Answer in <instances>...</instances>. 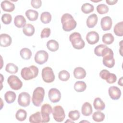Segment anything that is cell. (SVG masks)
Wrapping results in <instances>:
<instances>
[{
  "instance_id": "obj_1",
  "label": "cell",
  "mask_w": 123,
  "mask_h": 123,
  "mask_svg": "<svg viewBox=\"0 0 123 123\" xmlns=\"http://www.w3.org/2000/svg\"><path fill=\"white\" fill-rule=\"evenodd\" d=\"M61 22L62 25V29L66 32L74 29L76 26V22L73 16L68 13L62 15L61 18Z\"/></svg>"
},
{
  "instance_id": "obj_2",
  "label": "cell",
  "mask_w": 123,
  "mask_h": 123,
  "mask_svg": "<svg viewBox=\"0 0 123 123\" xmlns=\"http://www.w3.org/2000/svg\"><path fill=\"white\" fill-rule=\"evenodd\" d=\"M103 57V64L106 67L111 68L114 66L115 60L113 58V52L111 49L107 47L105 48L101 54Z\"/></svg>"
},
{
  "instance_id": "obj_3",
  "label": "cell",
  "mask_w": 123,
  "mask_h": 123,
  "mask_svg": "<svg viewBox=\"0 0 123 123\" xmlns=\"http://www.w3.org/2000/svg\"><path fill=\"white\" fill-rule=\"evenodd\" d=\"M38 74V68L34 65L24 67L21 71L22 77L25 80H29L36 77Z\"/></svg>"
},
{
  "instance_id": "obj_4",
  "label": "cell",
  "mask_w": 123,
  "mask_h": 123,
  "mask_svg": "<svg viewBox=\"0 0 123 123\" xmlns=\"http://www.w3.org/2000/svg\"><path fill=\"white\" fill-rule=\"evenodd\" d=\"M45 90L40 86L36 87L33 91L32 101L33 105L36 107H39L44 100Z\"/></svg>"
},
{
  "instance_id": "obj_5",
  "label": "cell",
  "mask_w": 123,
  "mask_h": 123,
  "mask_svg": "<svg viewBox=\"0 0 123 123\" xmlns=\"http://www.w3.org/2000/svg\"><path fill=\"white\" fill-rule=\"evenodd\" d=\"M69 39L73 47L77 49H80L85 47V43L80 34L78 32H74L69 36Z\"/></svg>"
},
{
  "instance_id": "obj_6",
  "label": "cell",
  "mask_w": 123,
  "mask_h": 123,
  "mask_svg": "<svg viewBox=\"0 0 123 123\" xmlns=\"http://www.w3.org/2000/svg\"><path fill=\"white\" fill-rule=\"evenodd\" d=\"M41 75L43 81L48 83L52 82L55 78L53 71L50 67H44L42 70Z\"/></svg>"
},
{
  "instance_id": "obj_7",
  "label": "cell",
  "mask_w": 123,
  "mask_h": 123,
  "mask_svg": "<svg viewBox=\"0 0 123 123\" xmlns=\"http://www.w3.org/2000/svg\"><path fill=\"white\" fill-rule=\"evenodd\" d=\"M52 115L54 119L58 122H62L65 117V114L63 108L60 105L55 106L52 111Z\"/></svg>"
},
{
  "instance_id": "obj_8",
  "label": "cell",
  "mask_w": 123,
  "mask_h": 123,
  "mask_svg": "<svg viewBox=\"0 0 123 123\" xmlns=\"http://www.w3.org/2000/svg\"><path fill=\"white\" fill-rule=\"evenodd\" d=\"M7 82L10 87L15 90L21 89L23 86L22 82L18 76L15 75H11L9 76L7 79Z\"/></svg>"
},
{
  "instance_id": "obj_9",
  "label": "cell",
  "mask_w": 123,
  "mask_h": 123,
  "mask_svg": "<svg viewBox=\"0 0 123 123\" xmlns=\"http://www.w3.org/2000/svg\"><path fill=\"white\" fill-rule=\"evenodd\" d=\"M52 112L51 105L46 103L43 104L41 108V115L42 123H48L49 121V114Z\"/></svg>"
},
{
  "instance_id": "obj_10",
  "label": "cell",
  "mask_w": 123,
  "mask_h": 123,
  "mask_svg": "<svg viewBox=\"0 0 123 123\" xmlns=\"http://www.w3.org/2000/svg\"><path fill=\"white\" fill-rule=\"evenodd\" d=\"M49 58L48 53L43 50H39L37 52L35 56V61L38 64L41 65L47 62Z\"/></svg>"
},
{
  "instance_id": "obj_11",
  "label": "cell",
  "mask_w": 123,
  "mask_h": 123,
  "mask_svg": "<svg viewBox=\"0 0 123 123\" xmlns=\"http://www.w3.org/2000/svg\"><path fill=\"white\" fill-rule=\"evenodd\" d=\"M18 103L22 107L28 106L30 103V96L29 93L23 92L19 94L18 98Z\"/></svg>"
},
{
  "instance_id": "obj_12",
  "label": "cell",
  "mask_w": 123,
  "mask_h": 123,
  "mask_svg": "<svg viewBox=\"0 0 123 123\" xmlns=\"http://www.w3.org/2000/svg\"><path fill=\"white\" fill-rule=\"evenodd\" d=\"M48 96L50 101L53 103H56L60 101L61 98L60 91L55 88H52L49 91Z\"/></svg>"
},
{
  "instance_id": "obj_13",
  "label": "cell",
  "mask_w": 123,
  "mask_h": 123,
  "mask_svg": "<svg viewBox=\"0 0 123 123\" xmlns=\"http://www.w3.org/2000/svg\"><path fill=\"white\" fill-rule=\"evenodd\" d=\"M109 95L110 98L113 100H117L119 99L121 96V91L117 86H110L108 90Z\"/></svg>"
},
{
  "instance_id": "obj_14",
  "label": "cell",
  "mask_w": 123,
  "mask_h": 123,
  "mask_svg": "<svg viewBox=\"0 0 123 123\" xmlns=\"http://www.w3.org/2000/svg\"><path fill=\"white\" fill-rule=\"evenodd\" d=\"M112 25V19L110 16H106L102 18L100 22V25L103 31H107L111 29Z\"/></svg>"
},
{
  "instance_id": "obj_15",
  "label": "cell",
  "mask_w": 123,
  "mask_h": 123,
  "mask_svg": "<svg viewBox=\"0 0 123 123\" xmlns=\"http://www.w3.org/2000/svg\"><path fill=\"white\" fill-rule=\"evenodd\" d=\"M99 38V35L96 31L89 32L86 36V41L90 45H94L98 42Z\"/></svg>"
},
{
  "instance_id": "obj_16",
  "label": "cell",
  "mask_w": 123,
  "mask_h": 123,
  "mask_svg": "<svg viewBox=\"0 0 123 123\" xmlns=\"http://www.w3.org/2000/svg\"><path fill=\"white\" fill-rule=\"evenodd\" d=\"M12 42L11 37L7 34H1L0 36V45L2 47L9 46Z\"/></svg>"
},
{
  "instance_id": "obj_17",
  "label": "cell",
  "mask_w": 123,
  "mask_h": 123,
  "mask_svg": "<svg viewBox=\"0 0 123 123\" xmlns=\"http://www.w3.org/2000/svg\"><path fill=\"white\" fill-rule=\"evenodd\" d=\"M1 7L4 12H12L15 9L14 4L9 0H3L1 3Z\"/></svg>"
},
{
  "instance_id": "obj_18",
  "label": "cell",
  "mask_w": 123,
  "mask_h": 123,
  "mask_svg": "<svg viewBox=\"0 0 123 123\" xmlns=\"http://www.w3.org/2000/svg\"><path fill=\"white\" fill-rule=\"evenodd\" d=\"M92 107L89 102H86L83 104L81 108V112L83 115L85 116H90L92 114Z\"/></svg>"
},
{
  "instance_id": "obj_19",
  "label": "cell",
  "mask_w": 123,
  "mask_h": 123,
  "mask_svg": "<svg viewBox=\"0 0 123 123\" xmlns=\"http://www.w3.org/2000/svg\"><path fill=\"white\" fill-rule=\"evenodd\" d=\"M98 17L95 13L90 15L86 19V25L88 28L94 27L97 24Z\"/></svg>"
},
{
  "instance_id": "obj_20",
  "label": "cell",
  "mask_w": 123,
  "mask_h": 123,
  "mask_svg": "<svg viewBox=\"0 0 123 123\" xmlns=\"http://www.w3.org/2000/svg\"><path fill=\"white\" fill-rule=\"evenodd\" d=\"M74 75L76 79H83L86 76L85 70L81 67H76L74 71Z\"/></svg>"
},
{
  "instance_id": "obj_21",
  "label": "cell",
  "mask_w": 123,
  "mask_h": 123,
  "mask_svg": "<svg viewBox=\"0 0 123 123\" xmlns=\"http://www.w3.org/2000/svg\"><path fill=\"white\" fill-rule=\"evenodd\" d=\"M14 24L18 28L24 27L26 24V20L23 15H18L15 17L14 19Z\"/></svg>"
},
{
  "instance_id": "obj_22",
  "label": "cell",
  "mask_w": 123,
  "mask_h": 123,
  "mask_svg": "<svg viewBox=\"0 0 123 123\" xmlns=\"http://www.w3.org/2000/svg\"><path fill=\"white\" fill-rule=\"evenodd\" d=\"M35 27L30 24H27L25 25L23 29V33L27 36L30 37L34 35L35 33Z\"/></svg>"
},
{
  "instance_id": "obj_23",
  "label": "cell",
  "mask_w": 123,
  "mask_h": 123,
  "mask_svg": "<svg viewBox=\"0 0 123 123\" xmlns=\"http://www.w3.org/2000/svg\"><path fill=\"white\" fill-rule=\"evenodd\" d=\"M94 108L98 111H102L105 108V104L100 98H96L93 102Z\"/></svg>"
},
{
  "instance_id": "obj_24",
  "label": "cell",
  "mask_w": 123,
  "mask_h": 123,
  "mask_svg": "<svg viewBox=\"0 0 123 123\" xmlns=\"http://www.w3.org/2000/svg\"><path fill=\"white\" fill-rule=\"evenodd\" d=\"M25 15L27 19L31 21H34L37 19L38 16V13L37 11L29 9L25 12Z\"/></svg>"
},
{
  "instance_id": "obj_25",
  "label": "cell",
  "mask_w": 123,
  "mask_h": 123,
  "mask_svg": "<svg viewBox=\"0 0 123 123\" xmlns=\"http://www.w3.org/2000/svg\"><path fill=\"white\" fill-rule=\"evenodd\" d=\"M47 47L48 49L50 51L54 52L59 49V45L57 41L55 40L51 39L48 41L47 43Z\"/></svg>"
},
{
  "instance_id": "obj_26",
  "label": "cell",
  "mask_w": 123,
  "mask_h": 123,
  "mask_svg": "<svg viewBox=\"0 0 123 123\" xmlns=\"http://www.w3.org/2000/svg\"><path fill=\"white\" fill-rule=\"evenodd\" d=\"M29 121L32 123H42V119L41 112L37 111L32 114L29 118Z\"/></svg>"
},
{
  "instance_id": "obj_27",
  "label": "cell",
  "mask_w": 123,
  "mask_h": 123,
  "mask_svg": "<svg viewBox=\"0 0 123 123\" xmlns=\"http://www.w3.org/2000/svg\"><path fill=\"white\" fill-rule=\"evenodd\" d=\"M16 94L12 91H8L4 94V98L8 103H13L16 98Z\"/></svg>"
},
{
  "instance_id": "obj_28",
  "label": "cell",
  "mask_w": 123,
  "mask_h": 123,
  "mask_svg": "<svg viewBox=\"0 0 123 123\" xmlns=\"http://www.w3.org/2000/svg\"><path fill=\"white\" fill-rule=\"evenodd\" d=\"M74 88L76 91L78 92H82L86 90V85L84 81H78L75 83Z\"/></svg>"
},
{
  "instance_id": "obj_29",
  "label": "cell",
  "mask_w": 123,
  "mask_h": 123,
  "mask_svg": "<svg viewBox=\"0 0 123 123\" xmlns=\"http://www.w3.org/2000/svg\"><path fill=\"white\" fill-rule=\"evenodd\" d=\"M20 55L22 59L24 60H29L32 56V52L30 49L24 48L20 50Z\"/></svg>"
},
{
  "instance_id": "obj_30",
  "label": "cell",
  "mask_w": 123,
  "mask_h": 123,
  "mask_svg": "<svg viewBox=\"0 0 123 123\" xmlns=\"http://www.w3.org/2000/svg\"><path fill=\"white\" fill-rule=\"evenodd\" d=\"M123 22L121 21L118 23L114 27L113 31L115 34L119 37H122L123 36Z\"/></svg>"
},
{
  "instance_id": "obj_31",
  "label": "cell",
  "mask_w": 123,
  "mask_h": 123,
  "mask_svg": "<svg viewBox=\"0 0 123 123\" xmlns=\"http://www.w3.org/2000/svg\"><path fill=\"white\" fill-rule=\"evenodd\" d=\"M26 116L27 112L25 110L23 109L18 110L15 114L16 119L19 121H25L26 118Z\"/></svg>"
},
{
  "instance_id": "obj_32",
  "label": "cell",
  "mask_w": 123,
  "mask_h": 123,
  "mask_svg": "<svg viewBox=\"0 0 123 123\" xmlns=\"http://www.w3.org/2000/svg\"><path fill=\"white\" fill-rule=\"evenodd\" d=\"M102 40L105 44L110 45L113 42L114 38L111 33H106L103 35Z\"/></svg>"
},
{
  "instance_id": "obj_33",
  "label": "cell",
  "mask_w": 123,
  "mask_h": 123,
  "mask_svg": "<svg viewBox=\"0 0 123 123\" xmlns=\"http://www.w3.org/2000/svg\"><path fill=\"white\" fill-rule=\"evenodd\" d=\"M40 20L42 23L46 24L49 23L51 20V15L48 12H44L41 14Z\"/></svg>"
},
{
  "instance_id": "obj_34",
  "label": "cell",
  "mask_w": 123,
  "mask_h": 123,
  "mask_svg": "<svg viewBox=\"0 0 123 123\" xmlns=\"http://www.w3.org/2000/svg\"><path fill=\"white\" fill-rule=\"evenodd\" d=\"M94 10V6L89 3H84L82 5L81 7V10L82 12L86 14H88L92 12Z\"/></svg>"
},
{
  "instance_id": "obj_35",
  "label": "cell",
  "mask_w": 123,
  "mask_h": 123,
  "mask_svg": "<svg viewBox=\"0 0 123 123\" xmlns=\"http://www.w3.org/2000/svg\"><path fill=\"white\" fill-rule=\"evenodd\" d=\"M5 70L10 74H16L18 71V67L13 63H8L6 66Z\"/></svg>"
},
{
  "instance_id": "obj_36",
  "label": "cell",
  "mask_w": 123,
  "mask_h": 123,
  "mask_svg": "<svg viewBox=\"0 0 123 123\" xmlns=\"http://www.w3.org/2000/svg\"><path fill=\"white\" fill-rule=\"evenodd\" d=\"M92 118L96 122H100L104 120L105 114L101 111H97L93 113Z\"/></svg>"
},
{
  "instance_id": "obj_37",
  "label": "cell",
  "mask_w": 123,
  "mask_h": 123,
  "mask_svg": "<svg viewBox=\"0 0 123 123\" xmlns=\"http://www.w3.org/2000/svg\"><path fill=\"white\" fill-rule=\"evenodd\" d=\"M70 74L66 70H62L58 74V77L59 79L62 81H67L70 78Z\"/></svg>"
},
{
  "instance_id": "obj_38",
  "label": "cell",
  "mask_w": 123,
  "mask_h": 123,
  "mask_svg": "<svg viewBox=\"0 0 123 123\" xmlns=\"http://www.w3.org/2000/svg\"><path fill=\"white\" fill-rule=\"evenodd\" d=\"M97 11L99 14H103L107 13L109 11V7L105 4H98L97 7Z\"/></svg>"
},
{
  "instance_id": "obj_39",
  "label": "cell",
  "mask_w": 123,
  "mask_h": 123,
  "mask_svg": "<svg viewBox=\"0 0 123 123\" xmlns=\"http://www.w3.org/2000/svg\"><path fill=\"white\" fill-rule=\"evenodd\" d=\"M80 112L78 110L71 111L68 113V117L73 121H76L80 118Z\"/></svg>"
},
{
  "instance_id": "obj_40",
  "label": "cell",
  "mask_w": 123,
  "mask_h": 123,
  "mask_svg": "<svg viewBox=\"0 0 123 123\" xmlns=\"http://www.w3.org/2000/svg\"><path fill=\"white\" fill-rule=\"evenodd\" d=\"M107 46L104 44H100L96 46L94 49V53L95 54L99 57L101 56L102 52L103 49L106 48Z\"/></svg>"
},
{
  "instance_id": "obj_41",
  "label": "cell",
  "mask_w": 123,
  "mask_h": 123,
  "mask_svg": "<svg viewBox=\"0 0 123 123\" xmlns=\"http://www.w3.org/2000/svg\"><path fill=\"white\" fill-rule=\"evenodd\" d=\"M1 21L4 24L9 25L12 21V17L10 14L4 13L1 16Z\"/></svg>"
},
{
  "instance_id": "obj_42",
  "label": "cell",
  "mask_w": 123,
  "mask_h": 123,
  "mask_svg": "<svg viewBox=\"0 0 123 123\" xmlns=\"http://www.w3.org/2000/svg\"><path fill=\"white\" fill-rule=\"evenodd\" d=\"M111 75V73H110V72L109 71L105 69L101 70L99 73L100 77L102 79L105 80L106 81H107Z\"/></svg>"
},
{
  "instance_id": "obj_43",
  "label": "cell",
  "mask_w": 123,
  "mask_h": 123,
  "mask_svg": "<svg viewBox=\"0 0 123 123\" xmlns=\"http://www.w3.org/2000/svg\"><path fill=\"white\" fill-rule=\"evenodd\" d=\"M50 35V29L49 28H44L41 31L40 34V37L41 38L45 37H48Z\"/></svg>"
},
{
  "instance_id": "obj_44",
  "label": "cell",
  "mask_w": 123,
  "mask_h": 123,
  "mask_svg": "<svg viewBox=\"0 0 123 123\" xmlns=\"http://www.w3.org/2000/svg\"><path fill=\"white\" fill-rule=\"evenodd\" d=\"M31 3L32 6L36 9L40 8L42 5V1L41 0H32Z\"/></svg>"
},
{
  "instance_id": "obj_45",
  "label": "cell",
  "mask_w": 123,
  "mask_h": 123,
  "mask_svg": "<svg viewBox=\"0 0 123 123\" xmlns=\"http://www.w3.org/2000/svg\"><path fill=\"white\" fill-rule=\"evenodd\" d=\"M117 80V77L116 75L114 74L111 73V75L109 78L106 81V82L109 84H113L116 82Z\"/></svg>"
},
{
  "instance_id": "obj_46",
  "label": "cell",
  "mask_w": 123,
  "mask_h": 123,
  "mask_svg": "<svg viewBox=\"0 0 123 123\" xmlns=\"http://www.w3.org/2000/svg\"><path fill=\"white\" fill-rule=\"evenodd\" d=\"M118 1L117 0H106V2L109 4V5H114L116 3H117Z\"/></svg>"
},
{
  "instance_id": "obj_47",
  "label": "cell",
  "mask_w": 123,
  "mask_h": 123,
  "mask_svg": "<svg viewBox=\"0 0 123 123\" xmlns=\"http://www.w3.org/2000/svg\"><path fill=\"white\" fill-rule=\"evenodd\" d=\"M122 79H123V77H121L120 79L119 80V81L118 82L119 85H120L121 86H123V81H122Z\"/></svg>"
}]
</instances>
